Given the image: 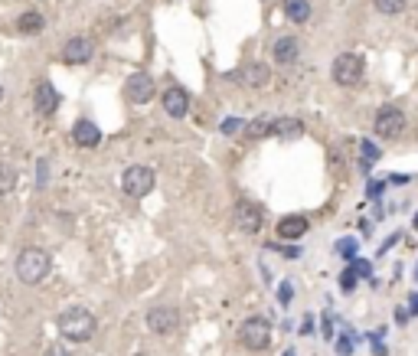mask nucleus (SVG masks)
<instances>
[{"label": "nucleus", "mask_w": 418, "mask_h": 356, "mask_svg": "<svg viewBox=\"0 0 418 356\" xmlns=\"http://www.w3.org/2000/svg\"><path fill=\"white\" fill-rule=\"evenodd\" d=\"M33 108H36V114H43V118L56 114V108H59V92L53 88V82H39L36 88H33Z\"/></svg>", "instance_id": "ddd939ff"}, {"label": "nucleus", "mask_w": 418, "mask_h": 356, "mask_svg": "<svg viewBox=\"0 0 418 356\" xmlns=\"http://www.w3.org/2000/svg\"><path fill=\"white\" fill-rule=\"evenodd\" d=\"M46 356H69V353H66V350H62V347H53Z\"/></svg>", "instance_id": "72a5a7b5"}, {"label": "nucleus", "mask_w": 418, "mask_h": 356, "mask_svg": "<svg viewBox=\"0 0 418 356\" xmlns=\"http://www.w3.org/2000/svg\"><path fill=\"white\" fill-rule=\"evenodd\" d=\"M382 193V183H370V197H379Z\"/></svg>", "instance_id": "473e14b6"}, {"label": "nucleus", "mask_w": 418, "mask_h": 356, "mask_svg": "<svg viewBox=\"0 0 418 356\" xmlns=\"http://www.w3.org/2000/svg\"><path fill=\"white\" fill-rule=\"evenodd\" d=\"M17 170H13V164H7V160H0V197H10L13 190H17Z\"/></svg>", "instance_id": "aec40b11"}, {"label": "nucleus", "mask_w": 418, "mask_h": 356, "mask_svg": "<svg viewBox=\"0 0 418 356\" xmlns=\"http://www.w3.org/2000/svg\"><path fill=\"white\" fill-rule=\"evenodd\" d=\"M238 340H242V347L245 350H268L271 343V320L268 317H248L242 320V327H238Z\"/></svg>", "instance_id": "39448f33"}, {"label": "nucleus", "mask_w": 418, "mask_h": 356, "mask_svg": "<svg viewBox=\"0 0 418 356\" xmlns=\"http://www.w3.org/2000/svg\"><path fill=\"white\" fill-rule=\"evenodd\" d=\"M372 4H376V10L386 13V17H396V13L405 10V0H372Z\"/></svg>", "instance_id": "4be33fe9"}, {"label": "nucleus", "mask_w": 418, "mask_h": 356, "mask_svg": "<svg viewBox=\"0 0 418 356\" xmlns=\"http://www.w3.org/2000/svg\"><path fill=\"white\" fill-rule=\"evenodd\" d=\"M271 53H275V62H281V66H295L297 56H301V39H297V37H281V39H275Z\"/></svg>", "instance_id": "4468645a"}, {"label": "nucleus", "mask_w": 418, "mask_h": 356, "mask_svg": "<svg viewBox=\"0 0 418 356\" xmlns=\"http://www.w3.org/2000/svg\"><path fill=\"white\" fill-rule=\"evenodd\" d=\"M350 268H353L356 275H360V278H370V262H366V258H353Z\"/></svg>", "instance_id": "bb28decb"}, {"label": "nucleus", "mask_w": 418, "mask_h": 356, "mask_svg": "<svg viewBox=\"0 0 418 356\" xmlns=\"http://www.w3.org/2000/svg\"><path fill=\"white\" fill-rule=\"evenodd\" d=\"M412 225H415V229H418V213H415V219H412Z\"/></svg>", "instance_id": "f704fd0d"}, {"label": "nucleus", "mask_w": 418, "mask_h": 356, "mask_svg": "<svg viewBox=\"0 0 418 356\" xmlns=\"http://www.w3.org/2000/svg\"><path fill=\"white\" fill-rule=\"evenodd\" d=\"M17 29L20 33H43L46 29V20H43V13H36V10H29V13H23V17L17 20Z\"/></svg>", "instance_id": "6ab92c4d"}, {"label": "nucleus", "mask_w": 418, "mask_h": 356, "mask_svg": "<svg viewBox=\"0 0 418 356\" xmlns=\"http://www.w3.org/2000/svg\"><path fill=\"white\" fill-rule=\"evenodd\" d=\"M161 105L170 118H187V112H190V92L180 88V85H170V88L161 95Z\"/></svg>", "instance_id": "9b49d317"}, {"label": "nucleus", "mask_w": 418, "mask_h": 356, "mask_svg": "<svg viewBox=\"0 0 418 356\" xmlns=\"http://www.w3.org/2000/svg\"><path fill=\"white\" fill-rule=\"evenodd\" d=\"M232 79H238V82L248 85V88H265V85L271 82V69H268L265 62H245L238 72H232Z\"/></svg>", "instance_id": "f8f14e48"}, {"label": "nucleus", "mask_w": 418, "mask_h": 356, "mask_svg": "<svg viewBox=\"0 0 418 356\" xmlns=\"http://www.w3.org/2000/svg\"><path fill=\"white\" fill-rule=\"evenodd\" d=\"M0 102H4V85H0Z\"/></svg>", "instance_id": "c9c22d12"}, {"label": "nucleus", "mask_w": 418, "mask_h": 356, "mask_svg": "<svg viewBox=\"0 0 418 356\" xmlns=\"http://www.w3.org/2000/svg\"><path fill=\"white\" fill-rule=\"evenodd\" d=\"M275 134L285 138V141H297L304 134V121H297V118H275Z\"/></svg>", "instance_id": "f3484780"}, {"label": "nucleus", "mask_w": 418, "mask_h": 356, "mask_svg": "<svg viewBox=\"0 0 418 356\" xmlns=\"http://www.w3.org/2000/svg\"><path fill=\"white\" fill-rule=\"evenodd\" d=\"M177 324H180V310H177V308H154V310H147V327H151V334H157V337L173 334Z\"/></svg>", "instance_id": "1a4fd4ad"}, {"label": "nucleus", "mask_w": 418, "mask_h": 356, "mask_svg": "<svg viewBox=\"0 0 418 356\" xmlns=\"http://www.w3.org/2000/svg\"><path fill=\"white\" fill-rule=\"evenodd\" d=\"M409 310L412 314H418V291H412L409 294Z\"/></svg>", "instance_id": "7c9ffc66"}, {"label": "nucleus", "mask_w": 418, "mask_h": 356, "mask_svg": "<svg viewBox=\"0 0 418 356\" xmlns=\"http://www.w3.org/2000/svg\"><path fill=\"white\" fill-rule=\"evenodd\" d=\"M372 131L379 134L382 141H399L405 134V112L399 105H386L376 112V121H372Z\"/></svg>", "instance_id": "7ed1b4c3"}, {"label": "nucleus", "mask_w": 418, "mask_h": 356, "mask_svg": "<svg viewBox=\"0 0 418 356\" xmlns=\"http://www.w3.org/2000/svg\"><path fill=\"white\" fill-rule=\"evenodd\" d=\"M409 180H412V177H405V173H392V177H389V183H392V187H405Z\"/></svg>", "instance_id": "c85d7f7f"}, {"label": "nucleus", "mask_w": 418, "mask_h": 356, "mask_svg": "<svg viewBox=\"0 0 418 356\" xmlns=\"http://www.w3.org/2000/svg\"><path fill=\"white\" fill-rule=\"evenodd\" d=\"M337 353H340V356H350V353H353V340H350V334H343V337L337 340Z\"/></svg>", "instance_id": "a878e982"}, {"label": "nucleus", "mask_w": 418, "mask_h": 356, "mask_svg": "<svg viewBox=\"0 0 418 356\" xmlns=\"http://www.w3.org/2000/svg\"><path fill=\"white\" fill-rule=\"evenodd\" d=\"M262 219H265V213L252 199H238L236 203V229L242 235H255L262 229Z\"/></svg>", "instance_id": "0eeeda50"}, {"label": "nucleus", "mask_w": 418, "mask_h": 356, "mask_svg": "<svg viewBox=\"0 0 418 356\" xmlns=\"http://www.w3.org/2000/svg\"><path fill=\"white\" fill-rule=\"evenodd\" d=\"M154 170L151 167H144V164H131V167L121 173V190H124V197H131V199H144L147 193L154 190Z\"/></svg>", "instance_id": "20e7f679"}, {"label": "nucleus", "mask_w": 418, "mask_h": 356, "mask_svg": "<svg viewBox=\"0 0 418 356\" xmlns=\"http://www.w3.org/2000/svg\"><path fill=\"white\" fill-rule=\"evenodd\" d=\"M124 92H128V98H131L134 105H147L154 98V79L147 72H131Z\"/></svg>", "instance_id": "9d476101"}, {"label": "nucleus", "mask_w": 418, "mask_h": 356, "mask_svg": "<svg viewBox=\"0 0 418 356\" xmlns=\"http://www.w3.org/2000/svg\"><path fill=\"white\" fill-rule=\"evenodd\" d=\"M95 327H98L95 317L86 308H66L59 314V334L69 343H88V340L95 337Z\"/></svg>", "instance_id": "f03ea898"}, {"label": "nucleus", "mask_w": 418, "mask_h": 356, "mask_svg": "<svg viewBox=\"0 0 418 356\" xmlns=\"http://www.w3.org/2000/svg\"><path fill=\"white\" fill-rule=\"evenodd\" d=\"M265 134H275V118H255V121H248V138H265Z\"/></svg>", "instance_id": "412c9836"}, {"label": "nucleus", "mask_w": 418, "mask_h": 356, "mask_svg": "<svg viewBox=\"0 0 418 356\" xmlns=\"http://www.w3.org/2000/svg\"><path fill=\"white\" fill-rule=\"evenodd\" d=\"M356 278H360V275L353 272V268H346V272H343V278H340V288L346 291V294H350V291L356 288Z\"/></svg>", "instance_id": "393cba45"}, {"label": "nucleus", "mask_w": 418, "mask_h": 356, "mask_svg": "<svg viewBox=\"0 0 418 356\" xmlns=\"http://www.w3.org/2000/svg\"><path fill=\"white\" fill-rule=\"evenodd\" d=\"M92 56H95V43L88 37H72V39H66V46H62V62H66V66H86Z\"/></svg>", "instance_id": "6e6552de"}, {"label": "nucleus", "mask_w": 418, "mask_h": 356, "mask_svg": "<svg viewBox=\"0 0 418 356\" xmlns=\"http://www.w3.org/2000/svg\"><path fill=\"white\" fill-rule=\"evenodd\" d=\"M360 150H363V167H370L372 160H379V147L372 141H360Z\"/></svg>", "instance_id": "5701e85b"}, {"label": "nucleus", "mask_w": 418, "mask_h": 356, "mask_svg": "<svg viewBox=\"0 0 418 356\" xmlns=\"http://www.w3.org/2000/svg\"><path fill=\"white\" fill-rule=\"evenodd\" d=\"M396 320H399V324H409V310L399 308V310H396Z\"/></svg>", "instance_id": "2f4dec72"}, {"label": "nucleus", "mask_w": 418, "mask_h": 356, "mask_svg": "<svg viewBox=\"0 0 418 356\" xmlns=\"http://www.w3.org/2000/svg\"><path fill=\"white\" fill-rule=\"evenodd\" d=\"M307 229H311V225H307L304 216H285V219L278 223V239H285V242H297V239H304Z\"/></svg>", "instance_id": "2eb2a0df"}, {"label": "nucleus", "mask_w": 418, "mask_h": 356, "mask_svg": "<svg viewBox=\"0 0 418 356\" xmlns=\"http://www.w3.org/2000/svg\"><path fill=\"white\" fill-rule=\"evenodd\" d=\"M13 272L23 284H39L46 282V275L53 272V258H49L46 249H36V245H27L17 252V262H13Z\"/></svg>", "instance_id": "f257e3e1"}, {"label": "nucleus", "mask_w": 418, "mask_h": 356, "mask_svg": "<svg viewBox=\"0 0 418 356\" xmlns=\"http://www.w3.org/2000/svg\"><path fill=\"white\" fill-rule=\"evenodd\" d=\"M285 356H295V353H285Z\"/></svg>", "instance_id": "e433bc0d"}, {"label": "nucleus", "mask_w": 418, "mask_h": 356, "mask_svg": "<svg viewBox=\"0 0 418 356\" xmlns=\"http://www.w3.org/2000/svg\"><path fill=\"white\" fill-rule=\"evenodd\" d=\"M337 249H340V252L346 255V258H350V262H353V258H356V242H353V239H343V242L337 245Z\"/></svg>", "instance_id": "cd10ccee"}, {"label": "nucleus", "mask_w": 418, "mask_h": 356, "mask_svg": "<svg viewBox=\"0 0 418 356\" xmlns=\"http://www.w3.org/2000/svg\"><path fill=\"white\" fill-rule=\"evenodd\" d=\"M415 275H418V272H415Z\"/></svg>", "instance_id": "4c0bfd02"}, {"label": "nucleus", "mask_w": 418, "mask_h": 356, "mask_svg": "<svg viewBox=\"0 0 418 356\" xmlns=\"http://www.w3.org/2000/svg\"><path fill=\"white\" fill-rule=\"evenodd\" d=\"M242 128H248L242 118H226V121H222V134H229V138H232V134H238Z\"/></svg>", "instance_id": "b1692460"}, {"label": "nucleus", "mask_w": 418, "mask_h": 356, "mask_svg": "<svg viewBox=\"0 0 418 356\" xmlns=\"http://www.w3.org/2000/svg\"><path fill=\"white\" fill-rule=\"evenodd\" d=\"M291 294H295V291H291V284H281V291H278V298H281V304H288V301H291Z\"/></svg>", "instance_id": "c756f323"}, {"label": "nucleus", "mask_w": 418, "mask_h": 356, "mask_svg": "<svg viewBox=\"0 0 418 356\" xmlns=\"http://www.w3.org/2000/svg\"><path fill=\"white\" fill-rule=\"evenodd\" d=\"M72 141H76L79 147H98L102 131H98L95 121H76V128H72Z\"/></svg>", "instance_id": "dca6fc26"}, {"label": "nucleus", "mask_w": 418, "mask_h": 356, "mask_svg": "<svg viewBox=\"0 0 418 356\" xmlns=\"http://www.w3.org/2000/svg\"><path fill=\"white\" fill-rule=\"evenodd\" d=\"M330 75H333V82H337V85L353 88V85L363 82V59L356 56V53H340V56L333 59Z\"/></svg>", "instance_id": "423d86ee"}, {"label": "nucleus", "mask_w": 418, "mask_h": 356, "mask_svg": "<svg viewBox=\"0 0 418 356\" xmlns=\"http://www.w3.org/2000/svg\"><path fill=\"white\" fill-rule=\"evenodd\" d=\"M285 17L291 23H307L311 20V0H285Z\"/></svg>", "instance_id": "a211bd4d"}]
</instances>
